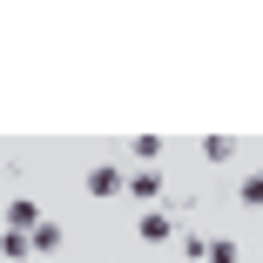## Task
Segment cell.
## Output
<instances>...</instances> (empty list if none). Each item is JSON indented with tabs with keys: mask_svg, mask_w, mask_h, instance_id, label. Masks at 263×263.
Wrapping results in <instances>:
<instances>
[{
	"mask_svg": "<svg viewBox=\"0 0 263 263\" xmlns=\"http://www.w3.org/2000/svg\"><path fill=\"white\" fill-rule=\"evenodd\" d=\"M236 202H243V209H263V176H243V182H236Z\"/></svg>",
	"mask_w": 263,
	"mask_h": 263,
	"instance_id": "5b68a950",
	"label": "cell"
},
{
	"mask_svg": "<svg viewBox=\"0 0 263 263\" xmlns=\"http://www.w3.org/2000/svg\"><path fill=\"white\" fill-rule=\"evenodd\" d=\"M128 148H135V162H142V169H155V148H162V142H155V135H135Z\"/></svg>",
	"mask_w": 263,
	"mask_h": 263,
	"instance_id": "52a82bcc",
	"label": "cell"
},
{
	"mask_svg": "<svg viewBox=\"0 0 263 263\" xmlns=\"http://www.w3.org/2000/svg\"><path fill=\"white\" fill-rule=\"evenodd\" d=\"M7 256H14V263L34 256V236H27V230H7Z\"/></svg>",
	"mask_w": 263,
	"mask_h": 263,
	"instance_id": "9c48e42d",
	"label": "cell"
},
{
	"mask_svg": "<svg viewBox=\"0 0 263 263\" xmlns=\"http://www.w3.org/2000/svg\"><path fill=\"white\" fill-rule=\"evenodd\" d=\"M135 236H142V243H169V236H176V216H169V209H142Z\"/></svg>",
	"mask_w": 263,
	"mask_h": 263,
	"instance_id": "6da1fadb",
	"label": "cell"
},
{
	"mask_svg": "<svg viewBox=\"0 0 263 263\" xmlns=\"http://www.w3.org/2000/svg\"><path fill=\"white\" fill-rule=\"evenodd\" d=\"M27 236H34V256H41V250H61L68 230H61V223H41V230H27Z\"/></svg>",
	"mask_w": 263,
	"mask_h": 263,
	"instance_id": "277c9868",
	"label": "cell"
},
{
	"mask_svg": "<svg viewBox=\"0 0 263 263\" xmlns=\"http://www.w3.org/2000/svg\"><path fill=\"white\" fill-rule=\"evenodd\" d=\"M128 196L135 202H155V196H162V176H155V169H135L128 176Z\"/></svg>",
	"mask_w": 263,
	"mask_h": 263,
	"instance_id": "3957f363",
	"label": "cell"
},
{
	"mask_svg": "<svg viewBox=\"0 0 263 263\" xmlns=\"http://www.w3.org/2000/svg\"><path fill=\"white\" fill-rule=\"evenodd\" d=\"M122 189H128V176H122V169H108V162L88 169V196H122Z\"/></svg>",
	"mask_w": 263,
	"mask_h": 263,
	"instance_id": "7a4b0ae2",
	"label": "cell"
},
{
	"mask_svg": "<svg viewBox=\"0 0 263 263\" xmlns=\"http://www.w3.org/2000/svg\"><path fill=\"white\" fill-rule=\"evenodd\" d=\"M202 155H209V162H230L236 142H230V135H209V142H202Z\"/></svg>",
	"mask_w": 263,
	"mask_h": 263,
	"instance_id": "8992f818",
	"label": "cell"
},
{
	"mask_svg": "<svg viewBox=\"0 0 263 263\" xmlns=\"http://www.w3.org/2000/svg\"><path fill=\"white\" fill-rule=\"evenodd\" d=\"M209 263H243V250H236L230 236H216V243H209Z\"/></svg>",
	"mask_w": 263,
	"mask_h": 263,
	"instance_id": "ba28073f",
	"label": "cell"
}]
</instances>
